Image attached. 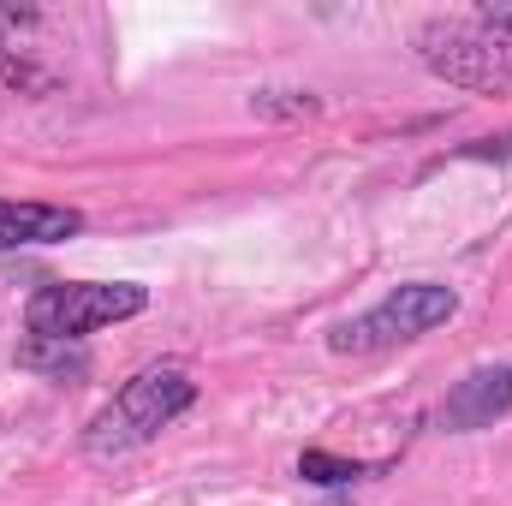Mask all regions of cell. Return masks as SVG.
Segmentation results:
<instances>
[{"label":"cell","mask_w":512,"mask_h":506,"mask_svg":"<svg viewBox=\"0 0 512 506\" xmlns=\"http://www.w3.org/2000/svg\"><path fill=\"white\" fill-rule=\"evenodd\" d=\"M197 381L185 364H143L131 381H120V393L84 423V453L90 459H126L137 447L161 441L191 405H197Z\"/></svg>","instance_id":"obj_1"},{"label":"cell","mask_w":512,"mask_h":506,"mask_svg":"<svg viewBox=\"0 0 512 506\" xmlns=\"http://www.w3.org/2000/svg\"><path fill=\"white\" fill-rule=\"evenodd\" d=\"M459 316V292L447 280H405L387 298H376L370 310L346 316L328 328V352L334 358H382L393 346H411L435 328H447Z\"/></svg>","instance_id":"obj_2"},{"label":"cell","mask_w":512,"mask_h":506,"mask_svg":"<svg viewBox=\"0 0 512 506\" xmlns=\"http://www.w3.org/2000/svg\"><path fill=\"white\" fill-rule=\"evenodd\" d=\"M149 310V286L137 280H48L24 298V334L84 346L90 334Z\"/></svg>","instance_id":"obj_3"},{"label":"cell","mask_w":512,"mask_h":506,"mask_svg":"<svg viewBox=\"0 0 512 506\" xmlns=\"http://www.w3.org/2000/svg\"><path fill=\"white\" fill-rule=\"evenodd\" d=\"M417 60L471 96H512V42L483 30L477 18H429L417 24Z\"/></svg>","instance_id":"obj_4"},{"label":"cell","mask_w":512,"mask_h":506,"mask_svg":"<svg viewBox=\"0 0 512 506\" xmlns=\"http://www.w3.org/2000/svg\"><path fill=\"white\" fill-rule=\"evenodd\" d=\"M501 417H512V364H477L447 387V399L435 405V423L447 435H483Z\"/></svg>","instance_id":"obj_5"},{"label":"cell","mask_w":512,"mask_h":506,"mask_svg":"<svg viewBox=\"0 0 512 506\" xmlns=\"http://www.w3.org/2000/svg\"><path fill=\"white\" fill-rule=\"evenodd\" d=\"M84 233V209L66 203H12L0 197V256L6 251H36V245H66Z\"/></svg>","instance_id":"obj_6"},{"label":"cell","mask_w":512,"mask_h":506,"mask_svg":"<svg viewBox=\"0 0 512 506\" xmlns=\"http://www.w3.org/2000/svg\"><path fill=\"white\" fill-rule=\"evenodd\" d=\"M12 364H18V370H30V376H48V381H84V376H90V352H84V346L36 340V334H24V340H18Z\"/></svg>","instance_id":"obj_7"},{"label":"cell","mask_w":512,"mask_h":506,"mask_svg":"<svg viewBox=\"0 0 512 506\" xmlns=\"http://www.w3.org/2000/svg\"><path fill=\"white\" fill-rule=\"evenodd\" d=\"M382 465H364V459H340L328 447H304L298 453V477L316 483V489H352V483H370Z\"/></svg>","instance_id":"obj_8"},{"label":"cell","mask_w":512,"mask_h":506,"mask_svg":"<svg viewBox=\"0 0 512 506\" xmlns=\"http://www.w3.org/2000/svg\"><path fill=\"white\" fill-rule=\"evenodd\" d=\"M251 114H262V120H310V114H322V102L310 90H256Z\"/></svg>","instance_id":"obj_9"},{"label":"cell","mask_w":512,"mask_h":506,"mask_svg":"<svg viewBox=\"0 0 512 506\" xmlns=\"http://www.w3.org/2000/svg\"><path fill=\"white\" fill-rule=\"evenodd\" d=\"M459 161H512V131L507 137H483V143H465Z\"/></svg>","instance_id":"obj_10"},{"label":"cell","mask_w":512,"mask_h":506,"mask_svg":"<svg viewBox=\"0 0 512 506\" xmlns=\"http://www.w3.org/2000/svg\"><path fill=\"white\" fill-rule=\"evenodd\" d=\"M477 24H483V30H495V36H507V42H512V6H477Z\"/></svg>","instance_id":"obj_11"},{"label":"cell","mask_w":512,"mask_h":506,"mask_svg":"<svg viewBox=\"0 0 512 506\" xmlns=\"http://www.w3.org/2000/svg\"><path fill=\"white\" fill-rule=\"evenodd\" d=\"M24 78V66H18V54H12V42L0 36V84H18Z\"/></svg>","instance_id":"obj_12"}]
</instances>
